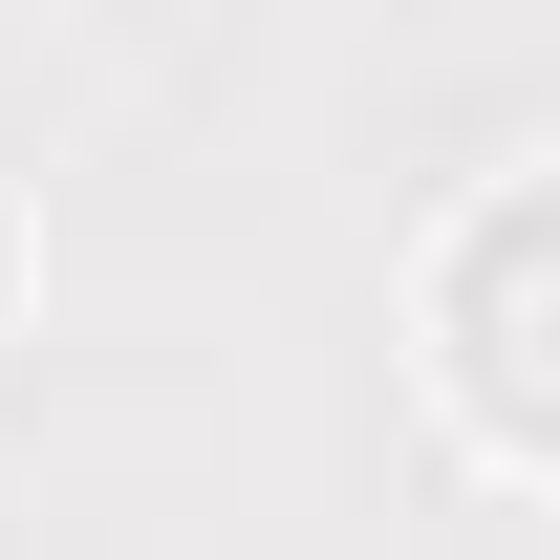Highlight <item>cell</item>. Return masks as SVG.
I'll return each instance as SVG.
<instances>
[{
	"label": "cell",
	"mask_w": 560,
	"mask_h": 560,
	"mask_svg": "<svg viewBox=\"0 0 560 560\" xmlns=\"http://www.w3.org/2000/svg\"><path fill=\"white\" fill-rule=\"evenodd\" d=\"M0 302H22V215H0Z\"/></svg>",
	"instance_id": "obj_2"
},
{
	"label": "cell",
	"mask_w": 560,
	"mask_h": 560,
	"mask_svg": "<svg viewBox=\"0 0 560 560\" xmlns=\"http://www.w3.org/2000/svg\"><path fill=\"white\" fill-rule=\"evenodd\" d=\"M410 366H431V410L475 431L495 475L560 495V151L453 195V237L410 259Z\"/></svg>",
	"instance_id": "obj_1"
}]
</instances>
